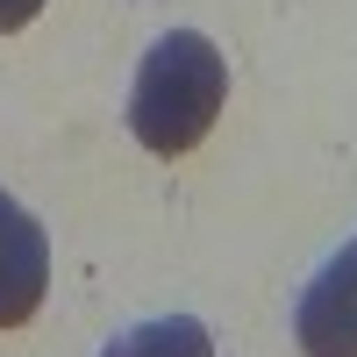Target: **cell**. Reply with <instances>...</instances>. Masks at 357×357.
I'll list each match as a JSON object with an SVG mask.
<instances>
[{"label":"cell","mask_w":357,"mask_h":357,"mask_svg":"<svg viewBox=\"0 0 357 357\" xmlns=\"http://www.w3.org/2000/svg\"><path fill=\"white\" fill-rule=\"evenodd\" d=\"M229 100V57L200 36V29H172L151 43L129 93V129L143 151L158 158H186L193 143L215 129V114Z\"/></svg>","instance_id":"cell-1"},{"label":"cell","mask_w":357,"mask_h":357,"mask_svg":"<svg viewBox=\"0 0 357 357\" xmlns=\"http://www.w3.org/2000/svg\"><path fill=\"white\" fill-rule=\"evenodd\" d=\"M293 336L307 357H357V243H343L301 293Z\"/></svg>","instance_id":"cell-2"},{"label":"cell","mask_w":357,"mask_h":357,"mask_svg":"<svg viewBox=\"0 0 357 357\" xmlns=\"http://www.w3.org/2000/svg\"><path fill=\"white\" fill-rule=\"evenodd\" d=\"M50 286V236L22 200L0 193V329H22Z\"/></svg>","instance_id":"cell-3"},{"label":"cell","mask_w":357,"mask_h":357,"mask_svg":"<svg viewBox=\"0 0 357 357\" xmlns=\"http://www.w3.org/2000/svg\"><path fill=\"white\" fill-rule=\"evenodd\" d=\"M100 357H215V336L193 314H165V321H143V329L114 336Z\"/></svg>","instance_id":"cell-4"},{"label":"cell","mask_w":357,"mask_h":357,"mask_svg":"<svg viewBox=\"0 0 357 357\" xmlns=\"http://www.w3.org/2000/svg\"><path fill=\"white\" fill-rule=\"evenodd\" d=\"M43 15V0H0V36H15V29H29Z\"/></svg>","instance_id":"cell-5"}]
</instances>
